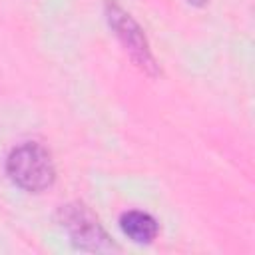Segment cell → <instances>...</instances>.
<instances>
[{"mask_svg":"<svg viewBox=\"0 0 255 255\" xmlns=\"http://www.w3.org/2000/svg\"><path fill=\"white\" fill-rule=\"evenodd\" d=\"M110 20H112L114 28L118 30L120 38L124 40V44L129 46V50H133V54H139V56H141L143 66H145V64H151V58H149V54H147L145 40H143L139 28L135 26V22H133L129 16H126L124 12H120V10H114Z\"/></svg>","mask_w":255,"mask_h":255,"instance_id":"obj_3","label":"cell"},{"mask_svg":"<svg viewBox=\"0 0 255 255\" xmlns=\"http://www.w3.org/2000/svg\"><path fill=\"white\" fill-rule=\"evenodd\" d=\"M64 221H66V227L70 229L74 241L80 247L100 249L104 245L106 233L100 227V223L86 209H82L78 205H68L64 211Z\"/></svg>","mask_w":255,"mask_h":255,"instance_id":"obj_2","label":"cell"},{"mask_svg":"<svg viewBox=\"0 0 255 255\" xmlns=\"http://www.w3.org/2000/svg\"><path fill=\"white\" fill-rule=\"evenodd\" d=\"M189 2H193V4H205L207 0H189Z\"/></svg>","mask_w":255,"mask_h":255,"instance_id":"obj_5","label":"cell"},{"mask_svg":"<svg viewBox=\"0 0 255 255\" xmlns=\"http://www.w3.org/2000/svg\"><path fill=\"white\" fill-rule=\"evenodd\" d=\"M124 233L135 243H149L157 235V223L143 211H128L120 219Z\"/></svg>","mask_w":255,"mask_h":255,"instance_id":"obj_4","label":"cell"},{"mask_svg":"<svg viewBox=\"0 0 255 255\" xmlns=\"http://www.w3.org/2000/svg\"><path fill=\"white\" fill-rule=\"evenodd\" d=\"M8 175L28 191H42L54 181V163L40 143H22L8 155Z\"/></svg>","mask_w":255,"mask_h":255,"instance_id":"obj_1","label":"cell"}]
</instances>
